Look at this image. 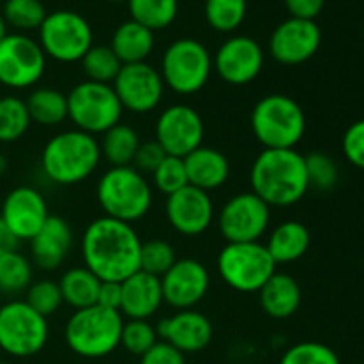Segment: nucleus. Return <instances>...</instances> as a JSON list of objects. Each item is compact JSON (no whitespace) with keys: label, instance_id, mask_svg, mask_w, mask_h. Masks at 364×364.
Wrapping results in <instances>:
<instances>
[{"label":"nucleus","instance_id":"obj_12","mask_svg":"<svg viewBox=\"0 0 364 364\" xmlns=\"http://www.w3.org/2000/svg\"><path fill=\"white\" fill-rule=\"evenodd\" d=\"M270 210L255 192H240L219 210L217 226L228 244L259 242L270 226Z\"/></svg>","mask_w":364,"mask_h":364},{"label":"nucleus","instance_id":"obj_36","mask_svg":"<svg viewBox=\"0 0 364 364\" xmlns=\"http://www.w3.org/2000/svg\"><path fill=\"white\" fill-rule=\"evenodd\" d=\"M2 16L18 31H34L45 21L46 11L41 0H6Z\"/></svg>","mask_w":364,"mask_h":364},{"label":"nucleus","instance_id":"obj_13","mask_svg":"<svg viewBox=\"0 0 364 364\" xmlns=\"http://www.w3.org/2000/svg\"><path fill=\"white\" fill-rule=\"evenodd\" d=\"M46 70V55L38 41L25 34H7L0 41V84L9 89H28Z\"/></svg>","mask_w":364,"mask_h":364},{"label":"nucleus","instance_id":"obj_35","mask_svg":"<svg viewBox=\"0 0 364 364\" xmlns=\"http://www.w3.org/2000/svg\"><path fill=\"white\" fill-rule=\"evenodd\" d=\"M32 283V263L18 251L0 256V291L20 294Z\"/></svg>","mask_w":364,"mask_h":364},{"label":"nucleus","instance_id":"obj_3","mask_svg":"<svg viewBox=\"0 0 364 364\" xmlns=\"http://www.w3.org/2000/svg\"><path fill=\"white\" fill-rule=\"evenodd\" d=\"M102 162L100 142L85 132L66 130L48 139L41 153V169L57 185H77L87 180Z\"/></svg>","mask_w":364,"mask_h":364},{"label":"nucleus","instance_id":"obj_37","mask_svg":"<svg viewBox=\"0 0 364 364\" xmlns=\"http://www.w3.org/2000/svg\"><path fill=\"white\" fill-rule=\"evenodd\" d=\"M306 160V173H308L309 188L316 191H333L340 180V171H338L336 162L323 151H311L304 155Z\"/></svg>","mask_w":364,"mask_h":364},{"label":"nucleus","instance_id":"obj_24","mask_svg":"<svg viewBox=\"0 0 364 364\" xmlns=\"http://www.w3.org/2000/svg\"><path fill=\"white\" fill-rule=\"evenodd\" d=\"M188 185L205 192L217 191L228 181L231 166L228 156L215 148L199 146L183 159Z\"/></svg>","mask_w":364,"mask_h":364},{"label":"nucleus","instance_id":"obj_33","mask_svg":"<svg viewBox=\"0 0 364 364\" xmlns=\"http://www.w3.org/2000/svg\"><path fill=\"white\" fill-rule=\"evenodd\" d=\"M80 63L87 80L109 85H112L121 66H123L116 53L112 52V48L105 45H92L87 50V53L82 57Z\"/></svg>","mask_w":364,"mask_h":364},{"label":"nucleus","instance_id":"obj_41","mask_svg":"<svg viewBox=\"0 0 364 364\" xmlns=\"http://www.w3.org/2000/svg\"><path fill=\"white\" fill-rule=\"evenodd\" d=\"M279 364H341L336 352L320 341H301L288 348Z\"/></svg>","mask_w":364,"mask_h":364},{"label":"nucleus","instance_id":"obj_32","mask_svg":"<svg viewBox=\"0 0 364 364\" xmlns=\"http://www.w3.org/2000/svg\"><path fill=\"white\" fill-rule=\"evenodd\" d=\"M27 103L23 98L7 95L0 98V142H16L31 128Z\"/></svg>","mask_w":364,"mask_h":364},{"label":"nucleus","instance_id":"obj_5","mask_svg":"<svg viewBox=\"0 0 364 364\" xmlns=\"http://www.w3.org/2000/svg\"><path fill=\"white\" fill-rule=\"evenodd\" d=\"M251 130L263 149H295L306 134V114L288 95H267L252 107Z\"/></svg>","mask_w":364,"mask_h":364},{"label":"nucleus","instance_id":"obj_50","mask_svg":"<svg viewBox=\"0 0 364 364\" xmlns=\"http://www.w3.org/2000/svg\"><path fill=\"white\" fill-rule=\"evenodd\" d=\"M7 171V159L4 155H0V174H4Z\"/></svg>","mask_w":364,"mask_h":364},{"label":"nucleus","instance_id":"obj_8","mask_svg":"<svg viewBox=\"0 0 364 364\" xmlns=\"http://www.w3.org/2000/svg\"><path fill=\"white\" fill-rule=\"evenodd\" d=\"M276 262L262 242L226 244L217 256V270L224 283L240 294H255L276 274Z\"/></svg>","mask_w":364,"mask_h":364},{"label":"nucleus","instance_id":"obj_6","mask_svg":"<svg viewBox=\"0 0 364 364\" xmlns=\"http://www.w3.org/2000/svg\"><path fill=\"white\" fill-rule=\"evenodd\" d=\"M123 315L95 304L77 309L64 329V340L73 354L85 359H100L112 354L121 345Z\"/></svg>","mask_w":364,"mask_h":364},{"label":"nucleus","instance_id":"obj_11","mask_svg":"<svg viewBox=\"0 0 364 364\" xmlns=\"http://www.w3.org/2000/svg\"><path fill=\"white\" fill-rule=\"evenodd\" d=\"M39 46L57 63H78L92 46V28L82 14L60 9L46 14L39 27Z\"/></svg>","mask_w":364,"mask_h":364},{"label":"nucleus","instance_id":"obj_23","mask_svg":"<svg viewBox=\"0 0 364 364\" xmlns=\"http://www.w3.org/2000/svg\"><path fill=\"white\" fill-rule=\"evenodd\" d=\"M73 244L71 226L59 215H50L45 226L31 240V255L43 270H55L66 259Z\"/></svg>","mask_w":364,"mask_h":364},{"label":"nucleus","instance_id":"obj_38","mask_svg":"<svg viewBox=\"0 0 364 364\" xmlns=\"http://www.w3.org/2000/svg\"><path fill=\"white\" fill-rule=\"evenodd\" d=\"M176 262V252L169 242L162 238L142 242L141 247V270L151 276L162 277Z\"/></svg>","mask_w":364,"mask_h":364},{"label":"nucleus","instance_id":"obj_29","mask_svg":"<svg viewBox=\"0 0 364 364\" xmlns=\"http://www.w3.org/2000/svg\"><path fill=\"white\" fill-rule=\"evenodd\" d=\"M102 281L85 267H73L66 270L59 281L63 301L77 311V309L95 306L98 301V291Z\"/></svg>","mask_w":364,"mask_h":364},{"label":"nucleus","instance_id":"obj_10","mask_svg":"<svg viewBox=\"0 0 364 364\" xmlns=\"http://www.w3.org/2000/svg\"><path fill=\"white\" fill-rule=\"evenodd\" d=\"M48 341V318L25 301L0 306V350L13 358H32Z\"/></svg>","mask_w":364,"mask_h":364},{"label":"nucleus","instance_id":"obj_14","mask_svg":"<svg viewBox=\"0 0 364 364\" xmlns=\"http://www.w3.org/2000/svg\"><path fill=\"white\" fill-rule=\"evenodd\" d=\"M112 89L123 110L134 114L153 112L160 105L166 84L160 70L148 63L123 64L112 82Z\"/></svg>","mask_w":364,"mask_h":364},{"label":"nucleus","instance_id":"obj_2","mask_svg":"<svg viewBox=\"0 0 364 364\" xmlns=\"http://www.w3.org/2000/svg\"><path fill=\"white\" fill-rule=\"evenodd\" d=\"M251 192L272 208L302 201L309 191L306 160L297 149H263L251 167Z\"/></svg>","mask_w":364,"mask_h":364},{"label":"nucleus","instance_id":"obj_39","mask_svg":"<svg viewBox=\"0 0 364 364\" xmlns=\"http://www.w3.org/2000/svg\"><path fill=\"white\" fill-rule=\"evenodd\" d=\"M25 302L34 311L45 316V318L55 315L60 306L64 304L59 283H55L52 279H41L36 281V283H31V287L27 288V299H25Z\"/></svg>","mask_w":364,"mask_h":364},{"label":"nucleus","instance_id":"obj_15","mask_svg":"<svg viewBox=\"0 0 364 364\" xmlns=\"http://www.w3.org/2000/svg\"><path fill=\"white\" fill-rule=\"evenodd\" d=\"M205 123L196 109L185 103L162 110L155 124V141L162 146L166 155L185 159L188 153L203 146Z\"/></svg>","mask_w":364,"mask_h":364},{"label":"nucleus","instance_id":"obj_51","mask_svg":"<svg viewBox=\"0 0 364 364\" xmlns=\"http://www.w3.org/2000/svg\"><path fill=\"white\" fill-rule=\"evenodd\" d=\"M110 2H124V0H110ZM128 2V0H127Z\"/></svg>","mask_w":364,"mask_h":364},{"label":"nucleus","instance_id":"obj_45","mask_svg":"<svg viewBox=\"0 0 364 364\" xmlns=\"http://www.w3.org/2000/svg\"><path fill=\"white\" fill-rule=\"evenodd\" d=\"M139 364H187L185 354L166 341H156L144 355H141Z\"/></svg>","mask_w":364,"mask_h":364},{"label":"nucleus","instance_id":"obj_17","mask_svg":"<svg viewBox=\"0 0 364 364\" xmlns=\"http://www.w3.org/2000/svg\"><path fill=\"white\" fill-rule=\"evenodd\" d=\"M322 45V31L315 20L288 18L274 28L269 52L283 66H299L315 57Z\"/></svg>","mask_w":364,"mask_h":364},{"label":"nucleus","instance_id":"obj_18","mask_svg":"<svg viewBox=\"0 0 364 364\" xmlns=\"http://www.w3.org/2000/svg\"><path fill=\"white\" fill-rule=\"evenodd\" d=\"M160 281L164 302L178 311L194 309L210 290L208 269L194 258L176 259Z\"/></svg>","mask_w":364,"mask_h":364},{"label":"nucleus","instance_id":"obj_7","mask_svg":"<svg viewBox=\"0 0 364 364\" xmlns=\"http://www.w3.org/2000/svg\"><path fill=\"white\" fill-rule=\"evenodd\" d=\"M213 59L201 41L181 38L171 43L162 55L160 75L166 87L176 95H196L208 84Z\"/></svg>","mask_w":364,"mask_h":364},{"label":"nucleus","instance_id":"obj_43","mask_svg":"<svg viewBox=\"0 0 364 364\" xmlns=\"http://www.w3.org/2000/svg\"><path fill=\"white\" fill-rule=\"evenodd\" d=\"M341 149L352 166L364 169V119L355 121L347 128L341 141Z\"/></svg>","mask_w":364,"mask_h":364},{"label":"nucleus","instance_id":"obj_44","mask_svg":"<svg viewBox=\"0 0 364 364\" xmlns=\"http://www.w3.org/2000/svg\"><path fill=\"white\" fill-rule=\"evenodd\" d=\"M166 156V151H164L162 146L156 141L141 142V148H139L132 166L142 174H153V171L160 166V162H162Z\"/></svg>","mask_w":364,"mask_h":364},{"label":"nucleus","instance_id":"obj_16","mask_svg":"<svg viewBox=\"0 0 364 364\" xmlns=\"http://www.w3.org/2000/svg\"><path fill=\"white\" fill-rule=\"evenodd\" d=\"M213 71L230 85H247L258 78L265 64V52L249 36H231L217 48Z\"/></svg>","mask_w":364,"mask_h":364},{"label":"nucleus","instance_id":"obj_19","mask_svg":"<svg viewBox=\"0 0 364 364\" xmlns=\"http://www.w3.org/2000/svg\"><path fill=\"white\" fill-rule=\"evenodd\" d=\"M48 217L50 213L45 196L38 188L28 187V185L13 188L4 199L2 213H0V219L18 242H31L45 226Z\"/></svg>","mask_w":364,"mask_h":364},{"label":"nucleus","instance_id":"obj_22","mask_svg":"<svg viewBox=\"0 0 364 364\" xmlns=\"http://www.w3.org/2000/svg\"><path fill=\"white\" fill-rule=\"evenodd\" d=\"M121 315L128 320H149L164 304L162 281L144 270H137L121 283Z\"/></svg>","mask_w":364,"mask_h":364},{"label":"nucleus","instance_id":"obj_30","mask_svg":"<svg viewBox=\"0 0 364 364\" xmlns=\"http://www.w3.org/2000/svg\"><path fill=\"white\" fill-rule=\"evenodd\" d=\"M25 103L32 123L41 127H57L68 119V96L59 89H34Z\"/></svg>","mask_w":364,"mask_h":364},{"label":"nucleus","instance_id":"obj_9","mask_svg":"<svg viewBox=\"0 0 364 364\" xmlns=\"http://www.w3.org/2000/svg\"><path fill=\"white\" fill-rule=\"evenodd\" d=\"M66 96L68 119H71L77 130L89 135H103L121 123L124 110L112 85L84 80L78 82Z\"/></svg>","mask_w":364,"mask_h":364},{"label":"nucleus","instance_id":"obj_21","mask_svg":"<svg viewBox=\"0 0 364 364\" xmlns=\"http://www.w3.org/2000/svg\"><path fill=\"white\" fill-rule=\"evenodd\" d=\"M156 333L162 341L173 345L181 354H196L212 343L213 326L203 313L196 309H183L160 320Z\"/></svg>","mask_w":364,"mask_h":364},{"label":"nucleus","instance_id":"obj_4","mask_svg":"<svg viewBox=\"0 0 364 364\" xmlns=\"http://www.w3.org/2000/svg\"><path fill=\"white\" fill-rule=\"evenodd\" d=\"M96 199L105 217L134 224L151 210L153 188L134 166L110 167L98 180Z\"/></svg>","mask_w":364,"mask_h":364},{"label":"nucleus","instance_id":"obj_49","mask_svg":"<svg viewBox=\"0 0 364 364\" xmlns=\"http://www.w3.org/2000/svg\"><path fill=\"white\" fill-rule=\"evenodd\" d=\"M7 34H9V32H7V23H6V20H4L2 13H0V41H2Z\"/></svg>","mask_w":364,"mask_h":364},{"label":"nucleus","instance_id":"obj_40","mask_svg":"<svg viewBox=\"0 0 364 364\" xmlns=\"http://www.w3.org/2000/svg\"><path fill=\"white\" fill-rule=\"evenodd\" d=\"M159 341L156 327L149 323V320H128L123 323L121 331V347L130 352L132 355H144L153 345Z\"/></svg>","mask_w":364,"mask_h":364},{"label":"nucleus","instance_id":"obj_46","mask_svg":"<svg viewBox=\"0 0 364 364\" xmlns=\"http://www.w3.org/2000/svg\"><path fill=\"white\" fill-rule=\"evenodd\" d=\"M288 13L291 18H301V20H315L323 11L326 0H284Z\"/></svg>","mask_w":364,"mask_h":364},{"label":"nucleus","instance_id":"obj_48","mask_svg":"<svg viewBox=\"0 0 364 364\" xmlns=\"http://www.w3.org/2000/svg\"><path fill=\"white\" fill-rule=\"evenodd\" d=\"M16 245H18V240L13 237V233L7 230L4 220L0 219V256L6 255V252L9 251H16Z\"/></svg>","mask_w":364,"mask_h":364},{"label":"nucleus","instance_id":"obj_1","mask_svg":"<svg viewBox=\"0 0 364 364\" xmlns=\"http://www.w3.org/2000/svg\"><path fill=\"white\" fill-rule=\"evenodd\" d=\"M142 240L135 228L112 217H98L82 237L84 267L100 281L123 283L141 270Z\"/></svg>","mask_w":364,"mask_h":364},{"label":"nucleus","instance_id":"obj_20","mask_svg":"<svg viewBox=\"0 0 364 364\" xmlns=\"http://www.w3.org/2000/svg\"><path fill=\"white\" fill-rule=\"evenodd\" d=\"M166 217L176 233L183 237H199L212 226L215 208L208 192L187 185L167 196Z\"/></svg>","mask_w":364,"mask_h":364},{"label":"nucleus","instance_id":"obj_27","mask_svg":"<svg viewBox=\"0 0 364 364\" xmlns=\"http://www.w3.org/2000/svg\"><path fill=\"white\" fill-rule=\"evenodd\" d=\"M110 48L121 64L146 63L155 48V32L134 20L123 21L114 31Z\"/></svg>","mask_w":364,"mask_h":364},{"label":"nucleus","instance_id":"obj_47","mask_svg":"<svg viewBox=\"0 0 364 364\" xmlns=\"http://www.w3.org/2000/svg\"><path fill=\"white\" fill-rule=\"evenodd\" d=\"M121 301H123V288H121V283L102 281L96 304L105 309H114V311L121 313Z\"/></svg>","mask_w":364,"mask_h":364},{"label":"nucleus","instance_id":"obj_28","mask_svg":"<svg viewBox=\"0 0 364 364\" xmlns=\"http://www.w3.org/2000/svg\"><path fill=\"white\" fill-rule=\"evenodd\" d=\"M141 135L134 127L127 123H117L103 134L100 142L102 159L110 164V167H124L134 164L135 155L141 148Z\"/></svg>","mask_w":364,"mask_h":364},{"label":"nucleus","instance_id":"obj_52","mask_svg":"<svg viewBox=\"0 0 364 364\" xmlns=\"http://www.w3.org/2000/svg\"><path fill=\"white\" fill-rule=\"evenodd\" d=\"M0 364H7V363H4V361H0Z\"/></svg>","mask_w":364,"mask_h":364},{"label":"nucleus","instance_id":"obj_34","mask_svg":"<svg viewBox=\"0 0 364 364\" xmlns=\"http://www.w3.org/2000/svg\"><path fill=\"white\" fill-rule=\"evenodd\" d=\"M247 0H206L205 18L217 32H233L244 23Z\"/></svg>","mask_w":364,"mask_h":364},{"label":"nucleus","instance_id":"obj_42","mask_svg":"<svg viewBox=\"0 0 364 364\" xmlns=\"http://www.w3.org/2000/svg\"><path fill=\"white\" fill-rule=\"evenodd\" d=\"M151 178L153 185L166 196L174 194V192L181 191V188L188 185L185 162L180 156L167 155L166 159L160 162V166L153 171Z\"/></svg>","mask_w":364,"mask_h":364},{"label":"nucleus","instance_id":"obj_25","mask_svg":"<svg viewBox=\"0 0 364 364\" xmlns=\"http://www.w3.org/2000/svg\"><path fill=\"white\" fill-rule=\"evenodd\" d=\"M259 295V306L263 311L276 320H287L299 311L302 302V290L297 279L290 274L276 272L265 284Z\"/></svg>","mask_w":364,"mask_h":364},{"label":"nucleus","instance_id":"obj_31","mask_svg":"<svg viewBox=\"0 0 364 364\" xmlns=\"http://www.w3.org/2000/svg\"><path fill=\"white\" fill-rule=\"evenodd\" d=\"M178 0H128L132 20L149 31L169 27L178 16Z\"/></svg>","mask_w":364,"mask_h":364},{"label":"nucleus","instance_id":"obj_26","mask_svg":"<svg viewBox=\"0 0 364 364\" xmlns=\"http://www.w3.org/2000/svg\"><path fill=\"white\" fill-rule=\"evenodd\" d=\"M311 245V233L299 220H287L274 228L265 247L276 265H287L301 259Z\"/></svg>","mask_w":364,"mask_h":364}]
</instances>
